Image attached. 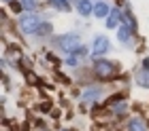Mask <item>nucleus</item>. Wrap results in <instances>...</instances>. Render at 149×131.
<instances>
[{
	"mask_svg": "<svg viewBox=\"0 0 149 131\" xmlns=\"http://www.w3.org/2000/svg\"><path fill=\"white\" fill-rule=\"evenodd\" d=\"M94 70H96V74L100 78H109L117 72V66L111 64V61H96V68H94Z\"/></svg>",
	"mask_w": 149,
	"mask_h": 131,
	"instance_id": "f257e3e1",
	"label": "nucleus"
},
{
	"mask_svg": "<svg viewBox=\"0 0 149 131\" xmlns=\"http://www.w3.org/2000/svg\"><path fill=\"white\" fill-rule=\"evenodd\" d=\"M19 25H22L24 32H34L36 25H38V19H36V15H24L22 21H19Z\"/></svg>",
	"mask_w": 149,
	"mask_h": 131,
	"instance_id": "f03ea898",
	"label": "nucleus"
},
{
	"mask_svg": "<svg viewBox=\"0 0 149 131\" xmlns=\"http://www.w3.org/2000/svg\"><path fill=\"white\" fill-rule=\"evenodd\" d=\"M60 45L64 47V51H74V49H79L77 36H62V38H60Z\"/></svg>",
	"mask_w": 149,
	"mask_h": 131,
	"instance_id": "7ed1b4c3",
	"label": "nucleus"
},
{
	"mask_svg": "<svg viewBox=\"0 0 149 131\" xmlns=\"http://www.w3.org/2000/svg\"><path fill=\"white\" fill-rule=\"evenodd\" d=\"M104 51H109V40H107L104 36L102 38H96V43H94V55H100Z\"/></svg>",
	"mask_w": 149,
	"mask_h": 131,
	"instance_id": "20e7f679",
	"label": "nucleus"
},
{
	"mask_svg": "<svg viewBox=\"0 0 149 131\" xmlns=\"http://www.w3.org/2000/svg\"><path fill=\"white\" fill-rule=\"evenodd\" d=\"M94 13H96V17H107V13H109V6H107L104 2H98L96 6H94Z\"/></svg>",
	"mask_w": 149,
	"mask_h": 131,
	"instance_id": "39448f33",
	"label": "nucleus"
},
{
	"mask_svg": "<svg viewBox=\"0 0 149 131\" xmlns=\"http://www.w3.org/2000/svg\"><path fill=\"white\" fill-rule=\"evenodd\" d=\"M130 131H145L143 121H141V119H134V121L130 123Z\"/></svg>",
	"mask_w": 149,
	"mask_h": 131,
	"instance_id": "423d86ee",
	"label": "nucleus"
},
{
	"mask_svg": "<svg viewBox=\"0 0 149 131\" xmlns=\"http://www.w3.org/2000/svg\"><path fill=\"white\" fill-rule=\"evenodd\" d=\"M77 6H79V11L83 13V15H87V13L92 11V4L87 2V0H79V4H77Z\"/></svg>",
	"mask_w": 149,
	"mask_h": 131,
	"instance_id": "0eeeda50",
	"label": "nucleus"
},
{
	"mask_svg": "<svg viewBox=\"0 0 149 131\" xmlns=\"http://www.w3.org/2000/svg\"><path fill=\"white\" fill-rule=\"evenodd\" d=\"M117 19H119V13H117V11H113V13H111V17L107 19V25H109V27H115V25H117Z\"/></svg>",
	"mask_w": 149,
	"mask_h": 131,
	"instance_id": "6e6552de",
	"label": "nucleus"
},
{
	"mask_svg": "<svg viewBox=\"0 0 149 131\" xmlns=\"http://www.w3.org/2000/svg\"><path fill=\"white\" fill-rule=\"evenodd\" d=\"M128 36H130V27H119V40H128Z\"/></svg>",
	"mask_w": 149,
	"mask_h": 131,
	"instance_id": "1a4fd4ad",
	"label": "nucleus"
},
{
	"mask_svg": "<svg viewBox=\"0 0 149 131\" xmlns=\"http://www.w3.org/2000/svg\"><path fill=\"white\" fill-rule=\"evenodd\" d=\"M51 4L58 9H68V0H51Z\"/></svg>",
	"mask_w": 149,
	"mask_h": 131,
	"instance_id": "9d476101",
	"label": "nucleus"
},
{
	"mask_svg": "<svg viewBox=\"0 0 149 131\" xmlns=\"http://www.w3.org/2000/svg\"><path fill=\"white\" fill-rule=\"evenodd\" d=\"M139 82H141L143 87H149V72H143V74H141V76H139Z\"/></svg>",
	"mask_w": 149,
	"mask_h": 131,
	"instance_id": "9b49d317",
	"label": "nucleus"
}]
</instances>
